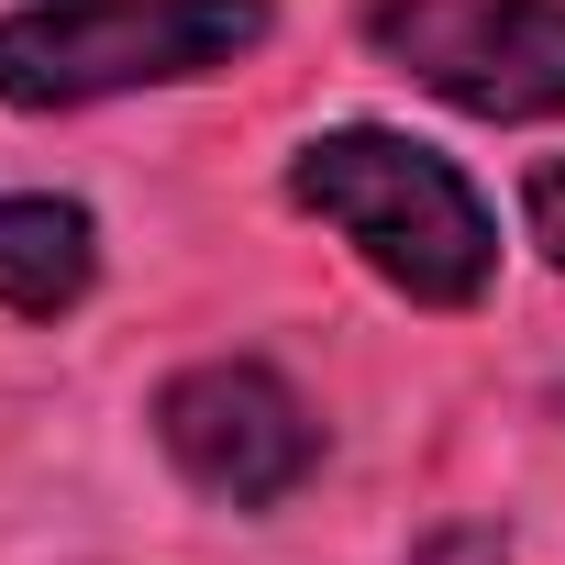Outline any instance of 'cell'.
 <instances>
[{
	"instance_id": "6da1fadb",
	"label": "cell",
	"mask_w": 565,
	"mask_h": 565,
	"mask_svg": "<svg viewBox=\"0 0 565 565\" xmlns=\"http://www.w3.org/2000/svg\"><path fill=\"white\" fill-rule=\"evenodd\" d=\"M289 200L322 211L388 289H411L422 311H466L499 266V233H488V200L411 134H377V122H344L322 145H300L289 167Z\"/></svg>"
},
{
	"instance_id": "7a4b0ae2",
	"label": "cell",
	"mask_w": 565,
	"mask_h": 565,
	"mask_svg": "<svg viewBox=\"0 0 565 565\" xmlns=\"http://www.w3.org/2000/svg\"><path fill=\"white\" fill-rule=\"evenodd\" d=\"M266 45V0H34L0 12V100L78 111L111 89H178Z\"/></svg>"
},
{
	"instance_id": "3957f363",
	"label": "cell",
	"mask_w": 565,
	"mask_h": 565,
	"mask_svg": "<svg viewBox=\"0 0 565 565\" xmlns=\"http://www.w3.org/2000/svg\"><path fill=\"white\" fill-rule=\"evenodd\" d=\"M377 56L477 122L565 111V0H377Z\"/></svg>"
},
{
	"instance_id": "277c9868",
	"label": "cell",
	"mask_w": 565,
	"mask_h": 565,
	"mask_svg": "<svg viewBox=\"0 0 565 565\" xmlns=\"http://www.w3.org/2000/svg\"><path fill=\"white\" fill-rule=\"evenodd\" d=\"M156 444L178 455L189 488H211V499H233V510L289 499V488L311 477V455H322L300 388L266 377V366H189V377H167Z\"/></svg>"
},
{
	"instance_id": "5b68a950",
	"label": "cell",
	"mask_w": 565,
	"mask_h": 565,
	"mask_svg": "<svg viewBox=\"0 0 565 565\" xmlns=\"http://www.w3.org/2000/svg\"><path fill=\"white\" fill-rule=\"evenodd\" d=\"M100 277V233L78 200H0V311L56 322Z\"/></svg>"
},
{
	"instance_id": "8992f818",
	"label": "cell",
	"mask_w": 565,
	"mask_h": 565,
	"mask_svg": "<svg viewBox=\"0 0 565 565\" xmlns=\"http://www.w3.org/2000/svg\"><path fill=\"white\" fill-rule=\"evenodd\" d=\"M521 211H532V244L565 266V156H554V167H532V200H521Z\"/></svg>"
}]
</instances>
